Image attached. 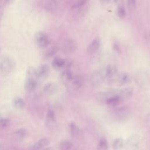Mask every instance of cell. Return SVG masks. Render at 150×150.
Here are the masks:
<instances>
[{
	"instance_id": "6da1fadb",
	"label": "cell",
	"mask_w": 150,
	"mask_h": 150,
	"mask_svg": "<svg viewBox=\"0 0 150 150\" xmlns=\"http://www.w3.org/2000/svg\"><path fill=\"white\" fill-rule=\"evenodd\" d=\"M13 64L12 60L7 56L0 59V72L3 74H8L12 70Z\"/></svg>"
},
{
	"instance_id": "7a4b0ae2",
	"label": "cell",
	"mask_w": 150,
	"mask_h": 150,
	"mask_svg": "<svg viewBox=\"0 0 150 150\" xmlns=\"http://www.w3.org/2000/svg\"><path fill=\"white\" fill-rule=\"evenodd\" d=\"M130 114V110L127 107H121L114 110L113 117L117 120H125L128 118Z\"/></svg>"
},
{
	"instance_id": "3957f363",
	"label": "cell",
	"mask_w": 150,
	"mask_h": 150,
	"mask_svg": "<svg viewBox=\"0 0 150 150\" xmlns=\"http://www.w3.org/2000/svg\"><path fill=\"white\" fill-rule=\"evenodd\" d=\"M35 40L38 46L40 48L46 47L49 43V39L47 35L42 31L36 33Z\"/></svg>"
},
{
	"instance_id": "277c9868",
	"label": "cell",
	"mask_w": 150,
	"mask_h": 150,
	"mask_svg": "<svg viewBox=\"0 0 150 150\" xmlns=\"http://www.w3.org/2000/svg\"><path fill=\"white\" fill-rule=\"evenodd\" d=\"M139 143V137L134 134L129 137L126 141V150H137Z\"/></svg>"
},
{
	"instance_id": "5b68a950",
	"label": "cell",
	"mask_w": 150,
	"mask_h": 150,
	"mask_svg": "<svg viewBox=\"0 0 150 150\" xmlns=\"http://www.w3.org/2000/svg\"><path fill=\"white\" fill-rule=\"evenodd\" d=\"M56 117L54 111L52 110H49L47 113L45 124L46 126L50 129L54 128L56 126Z\"/></svg>"
},
{
	"instance_id": "8992f818",
	"label": "cell",
	"mask_w": 150,
	"mask_h": 150,
	"mask_svg": "<svg viewBox=\"0 0 150 150\" xmlns=\"http://www.w3.org/2000/svg\"><path fill=\"white\" fill-rule=\"evenodd\" d=\"M50 142V140L49 138H42L33 145L32 150H43L48 146Z\"/></svg>"
},
{
	"instance_id": "52a82bcc",
	"label": "cell",
	"mask_w": 150,
	"mask_h": 150,
	"mask_svg": "<svg viewBox=\"0 0 150 150\" xmlns=\"http://www.w3.org/2000/svg\"><path fill=\"white\" fill-rule=\"evenodd\" d=\"M100 45L101 39L99 37L94 38L88 45L87 49V52L90 54L95 53L99 49Z\"/></svg>"
},
{
	"instance_id": "ba28073f",
	"label": "cell",
	"mask_w": 150,
	"mask_h": 150,
	"mask_svg": "<svg viewBox=\"0 0 150 150\" xmlns=\"http://www.w3.org/2000/svg\"><path fill=\"white\" fill-rule=\"evenodd\" d=\"M117 67L114 64H108L106 66L104 71V76L108 79L113 78L117 74Z\"/></svg>"
},
{
	"instance_id": "9c48e42d",
	"label": "cell",
	"mask_w": 150,
	"mask_h": 150,
	"mask_svg": "<svg viewBox=\"0 0 150 150\" xmlns=\"http://www.w3.org/2000/svg\"><path fill=\"white\" fill-rule=\"evenodd\" d=\"M37 87V81L36 79L33 77H28L25 83V90L31 93L35 90Z\"/></svg>"
},
{
	"instance_id": "30bf717a",
	"label": "cell",
	"mask_w": 150,
	"mask_h": 150,
	"mask_svg": "<svg viewBox=\"0 0 150 150\" xmlns=\"http://www.w3.org/2000/svg\"><path fill=\"white\" fill-rule=\"evenodd\" d=\"M76 47L77 45L76 42H74L73 40L69 39L63 43V50L64 51V52L71 53L76 50Z\"/></svg>"
},
{
	"instance_id": "8fae6325",
	"label": "cell",
	"mask_w": 150,
	"mask_h": 150,
	"mask_svg": "<svg viewBox=\"0 0 150 150\" xmlns=\"http://www.w3.org/2000/svg\"><path fill=\"white\" fill-rule=\"evenodd\" d=\"M49 71H50V69L47 64H42L37 70L38 76L42 79H45L48 76L49 74Z\"/></svg>"
},
{
	"instance_id": "7c38bea8",
	"label": "cell",
	"mask_w": 150,
	"mask_h": 150,
	"mask_svg": "<svg viewBox=\"0 0 150 150\" xmlns=\"http://www.w3.org/2000/svg\"><path fill=\"white\" fill-rule=\"evenodd\" d=\"M74 79L73 73L69 70H66L60 75L61 81L65 84L70 83Z\"/></svg>"
},
{
	"instance_id": "4fadbf2b",
	"label": "cell",
	"mask_w": 150,
	"mask_h": 150,
	"mask_svg": "<svg viewBox=\"0 0 150 150\" xmlns=\"http://www.w3.org/2000/svg\"><path fill=\"white\" fill-rule=\"evenodd\" d=\"M116 81L118 85L122 86L128 83L130 81V77L128 73L125 72H122L117 76Z\"/></svg>"
},
{
	"instance_id": "5bb4252c",
	"label": "cell",
	"mask_w": 150,
	"mask_h": 150,
	"mask_svg": "<svg viewBox=\"0 0 150 150\" xmlns=\"http://www.w3.org/2000/svg\"><path fill=\"white\" fill-rule=\"evenodd\" d=\"M132 92H133V90H132V88L125 87V88L122 89L120 91L118 96L121 101L126 100L131 97V96L132 94Z\"/></svg>"
},
{
	"instance_id": "9a60e30c",
	"label": "cell",
	"mask_w": 150,
	"mask_h": 150,
	"mask_svg": "<svg viewBox=\"0 0 150 150\" xmlns=\"http://www.w3.org/2000/svg\"><path fill=\"white\" fill-rule=\"evenodd\" d=\"M66 65V62L60 57H55L52 62V66L56 69H60Z\"/></svg>"
},
{
	"instance_id": "2e32d148",
	"label": "cell",
	"mask_w": 150,
	"mask_h": 150,
	"mask_svg": "<svg viewBox=\"0 0 150 150\" xmlns=\"http://www.w3.org/2000/svg\"><path fill=\"white\" fill-rule=\"evenodd\" d=\"M57 87L55 84L53 83H47L43 87V92L46 94H52L55 93L56 91Z\"/></svg>"
},
{
	"instance_id": "e0dca14e",
	"label": "cell",
	"mask_w": 150,
	"mask_h": 150,
	"mask_svg": "<svg viewBox=\"0 0 150 150\" xmlns=\"http://www.w3.org/2000/svg\"><path fill=\"white\" fill-rule=\"evenodd\" d=\"M69 130L71 135L74 137H78L80 134V128L74 122H71L69 124Z\"/></svg>"
},
{
	"instance_id": "ac0fdd59",
	"label": "cell",
	"mask_w": 150,
	"mask_h": 150,
	"mask_svg": "<svg viewBox=\"0 0 150 150\" xmlns=\"http://www.w3.org/2000/svg\"><path fill=\"white\" fill-rule=\"evenodd\" d=\"M106 103L110 105H116L118 104L120 101H121L118 94L112 95L106 99Z\"/></svg>"
},
{
	"instance_id": "d6986e66",
	"label": "cell",
	"mask_w": 150,
	"mask_h": 150,
	"mask_svg": "<svg viewBox=\"0 0 150 150\" xmlns=\"http://www.w3.org/2000/svg\"><path fill=\"white\" fill-rule=\"evenodd\" d=\"M124 141L122 138H115L112 142V148L114 150H120L124 146Z\"/></svg>"
},
{
	"instance_id": "ffe728a7",
	"label": "cell",
	"mask_w": 150,
	"mask_h": 150,
	"mask_svg": "<svg viewBox=\"0 0 150 150\" xmlns=\"http://www.w3.org/2000/svg\"><path fill=\"white\" fill-rule=\"evenodd\" d=\"M103 77L102 73L100 71L96 72L92 77V81L94 84H98L100 83H101L102 81L103 80Z\"/></svg>"
},
{
	"instance_id": "44dd1931",
	"label": "cell",
	"mask_w": 150,
	"mask_h": 150,
	"mask_svg": "<svg viewBox=\"0 0 150 150\" xmlns=\"http://www.w3.org/2000/svg\"><path fill=\"white\" fill-rule=\"evenodd\" d=\"M13 104L14 107L17 109H22L25 106V102L20 97L15 98L13 101Z\"/></svg>"
},
{
	"instance_id": "7402d4cb",
	"label": "cell",
	"mask_w": 150,
	"mask_h": 150,
	"mask_svg": "<svg viewBox=\"0 0 150 150\" xmlns=\"http://www.w3.org/2000/svg\"><path fill=\"white\" fill-rule=\"evenodd\" d=\"M57 6V3L56 1H46L45 4V7L47 11H53L56 9Z\"/></svg>"
},
{
	"instance_id": "603a6c76",
	"label": "cell",
	"mask_w": 150,
	"mask_h": 150,
	"mask_svg": "<svg viewBox=\"0 0 150 150\" xmlns=\"http://www.w3.org/2000/svg\"><path fill=\"white\" fill-rule=\"evenodd\" d=\"M71 86L72 88L75 90L79 89L82 86L81 79L79 77H74L73 80L71 81Z\"/></svg>"
},
{
	"instance_id": "cb8c5ba5",
	"label": "cell",
	"mask_w": 150,
	"mask_h": 150,
	"mask_svg": "<svg viewBox=\"0 0 150 150\" xmlns=\"http://www.w3.org/2000/svg\"><path fill=\"white\" fill-rule=\"evenodd\" d=\"M97 148L98 150H108V144L107 139L105 138H101L100 139Z\"/></svg>"
},
{
	"instance_id": "d4e9b609",
	"label": "cell",
	"mask_w": 150,
	"mask_h": 150,
	"mask_svg": "<svg viewBox=\"0 0 150 150\" xmlns=\"http://www.w3.org/2000/svg\"><path fill=\"white\" fill-rule=\"evenodd\" d=\"M72 148V144L69 141H62L59 144L60 150H71Z\"/></svg>"
},
{
	"instance_id": "484cf974",
	"label": "cell",
	"mask_w": 150,
	"mask_h": 150,
	"mask_svg": "<svg viewBox=\"0 0 150 150\" xmlns=\"http://www.w3.org/2000/svg\"><path fill=\"white\" fill-rule=\"evenodd\" d=\"M15 134L16 138H18V139H22L26 135L27 131L25 129L22 128V129H19L17 130L15 132Z\"/></svg>"
},
{
	"instance_id": "4316f807",
	"label": "cell",
	"mask_w": 150,
	"mask_h": 150,
	"mask_svg": "<svg viewBox=\"0 0 150 150\" xmlns=\"http://www.w3.org/2000/svg\"><path fill=\"white\" fill-rule=\"evenodd\" d=\"M117 15H118V16L120 18H124L125 16L126 12H125V8L123 5H119L117 6Z\"/></svg>"
},
{
	"instance_id": "83f0119b",
	"label": "cell",
	"mask_w": 150,
	"mask_h": 150,
	"mask_svg": "<svg viewBox=\"0 0 150 150\" xmlns=\"http://www.w3.org/2000/svg\"><path fill=\"white\" fill-rule=\"evenodd\" d=\"M9 124V120L7 118H1L0 119V128L4 129L6 128Z\"/></svg>"
},
{
	"instance_id": "f1b7e54d",
	"label": "cell",
	"mask_w": 150,
	"mask_h": 150,
	"mask_svg": "<svg viewBox=\"0 0 150 150\" xmlns=\"http://www.w3.org/2000/svg\"><path fill=\"white\" fill-rule=\"evenodd\" d=\"M127 5H128V6L129 8H134L136 5V2H135V1H133V0L128 1H127Z\"/></svg>"
},
{
	"instance_id": "f546056e",
	"label": "cell",
	"mask_w": 150,
	"mask_h": 150,
	"mask_svg": "<svg viewBox=\"0 0 150 150\" xmlns=\"http://www.w3.org/2000/svg\"><path fill=\"white\" fill-rule=\"evenodd\" d=\"M43 150H54V149L52 147H46V148H45Z\"/></svg>"
},
{
	"instance_id": "4dcf8cb0",
	"label": "cell",
	"mask_w": 150,
	"mask_h": 150,
	"mask_svg": "<svg viewBox=\"0 0 150 150\" xmlns=\"http://www.w3.org/2000/svg\"><path fill=\"white\" fill-rule=\"evenodd\" d=\"M1 49L0 48V53H1Z\"/></svg>"
},
{
	"instance_id": "1f68e13d",
	"label": "cell",
	"mask_w": 150,
	"mask_h": 150,
	"mask_svg": "<svg viewBox=\"0 0 150 150\" xmlns=\"http://www.w3.org/2000/svg\"><path fill=\"white\" fill-rule=\"evenodd\" d=\"M77 150H80V149H77Z\"/></svg>"
}]
</instances>
